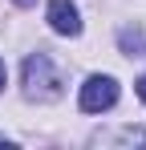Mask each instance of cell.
Wrapping results in <instances>:
<instances>
[{"label": "cell", "instance_id": "6da1fadb", "mask_svg": "<svg viewBox=\"0 0 146 150\" xmlns=\"http://www.w3.org/2000/svg\"><path fill=\"white\" fill-rule=\"evenodd\" d=\"M24 93L33 101H57L61 98V73L53 69L49 53H33L24 61Z\"/></svg>", "mask_w": 146, "mask_h": 150}, {"label": "cell", "instance_id": "7a4b0ae2", "mask_svg": "<svg viewBox=\"0 0 146 150\" xmlns=\"http://www.w3.org/2000/svg\"><path fill=\"white\" fill-rule=\"evenodd\" d=\"M118 101V81L114 77H89L85 85H81V110L85 114H101V110H110Z\"/></svg>", "mask_w": 146, "mask_h": 150}, {"label": "cell", "instance_id": "3957f363", "mask_svg": "<svg viewBox=\"0 0 146 150\" xmlns=\"http://www.w3.org/2000/svg\"><path fill=\"white\" fill-rule=\"evenodd\" d=\"M49 25H53V33H61V37H77V33H81V12H77V4L53 0V4H49Z\"/></svg>", "mask_w": 146, "mask_h": 150}, {"label": "cell", "instance_id": "277c9868", "mask_svg": "<svg viewBox=\"0 0 146 150\" xmlns=\"http://www.w3.org/2000/svg\"><path fill=\"white\" fill-rule=\"evenodd\" d=\"M118 45H122V53H130V57H142V53H146V37H142V28H122Z\"/></svg>", "mask_w": 146, "mask_h": 150}, {"label": "cell", "instance_id": "5b68a950", "mask_svg": "<svg viewBox=\"0 0 146 150\" xmlns=\"http://www.w3.org/2000/svg\"><path fill=\"white\" fill-rule=\"evenodd\" d=\"M138 98H142V101H146V73H142V77H138Z\"/></svg>", "mask_w": 146, "mask_h": 150}, {"label": "cell", "instance_id": "8992f818", "mask_svg": "<svg viewBox=\"0 0 146 150\" xmlns=\"http://www.w3.org/2000/svg\"><path fill=\"white\" fill-rule=\"evenodd\" d=\"M4 81H8V69H4V61H0V89H4Z\"/></svg>", "mask_w": 146, "mask_h": 150}, {"label": "cell", "instance_id": "52a82bcc", "mask_svg": "<svg viewBox=\"0 0 146 150\" xmlns=\"http://www.w3.org/2000/svg\"><path fill=\"white\" fill-rule=\"evenodd\" d=\"M16 4H21V8H33V4H37V0H16Z\"/></svg>", "mask_w": 146, "mask_h": 150}]
</instances>
